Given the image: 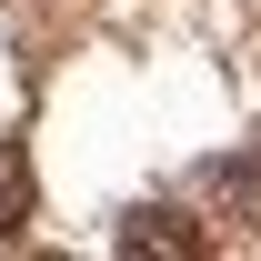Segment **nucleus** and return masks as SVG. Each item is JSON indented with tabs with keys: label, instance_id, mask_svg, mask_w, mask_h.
Masks as SVG:
<instances>
[{
	"label": "nucleus",
	"instance_id": "f03ea898",
	"mask_svg": "<svg viewBox=\"0 0 261 261\" xmlns=\"http://www.w3.org/2000/svg\"><path fill=\"white\" fill-rule=\"evenodd\" d=\"M31 221V151H20V130H0V241H20Z\"/></svg>",
	"mask_w": 261,
	"mask_h": 261
},
{
	"label": "nucleus",
	"instance_id": "f257e3e1",
	"mask_svg": "<svg viewBox=\"0 0 261 261\" xmlns=\"http://www.w3.org/2000/svg\"><path fill=\"white\" fill-rule=\"evenodd\" d=\"M121 251H201V231H191V211H130L121 221Z\"/></svg>",
	"mask_w": 261,
	"mask_h": 261
},
{
	"label": "nucleus",
	"instance_id": "7ed1b4c3",
	"mask_svg": "<svg viewBox=\"0 0 261 261\" xmlns=\"http://www.w3.org/2000/svg\"><path fill=\"white\" fill-rule=\"evenodd\" d=\"M211 191L231 211H261V161H211Z\"/></svg>",
	"mask_w": 261,
	"mask_h": 261
}]
</instances>
